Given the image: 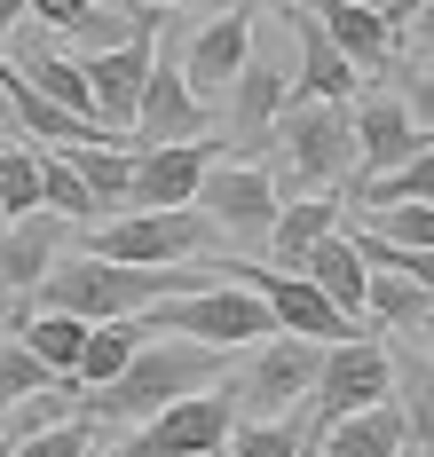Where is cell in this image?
Wrapping results in <instances>:
<instances>
[{
    "mask_svg": "<svg viewBox=\"0 0 434 457\" xmlns=\"http://www.w3.org/2000/svg\"><path fill=\"white\" fill-rule=\"evenodd\" d=\"M213 269H135V261H103V253H71V261H55L40 284H32V308H63V316L79 323H111V316H143L150 300H174V292H190L205 284Z\"/></svg>",
    "mask_w": 434,
    "mask_h": 457,
    "instance_id": "obj_1",
    "label": "cell"
},
{
    "mask_svg": "<svg viewBox=\"0 0 434 457\" xmlns=\"http://www.w3.org/2000/svg\"><path fill=\"white\" fill-rule=\"evenodd\" d=\"M221 378V347H197V339H166V331H150L143 347L127 355L119 378H103L79 395V418H96V426H143L150 411H166V403H182L197 386H213Z\"/></svg>",
    "mask_w": 434,
    "mask_h": 457,
    "instance_id": "obj_2",
    "label": "cell"
},
{
    "mask_svg": "<svg viewBox=\"0 0 434 457\" xmlns=\"http://www.w3.org/2000/svg\"><path fill=\"white\" fill-rule=\"evenodd\" d=\"M213 245H221V228L205 221L197 205H127V213L88 221V253L135 261V269H182V261L213 253Z\"/></svg>",
    "mask_w": 434,
    "mask_h": 457,
    "instance_id": "obj_3",
    "label": "cell"
},
{
    "mask_svg": "<svg viewBox=\"0 0 434 457\" xmlns=\"http://www.w3.org/2000/svg\"><path fill=\"white\" fill-rule=\"evenodd\" d=\"M277 158H285V182L300 189H332L347 166H355V135H347V103H308V95H285L277 111Z\"/></svg>",
    "mask_w": 434,
    "mask_h": 457,
    "instance_id": "obj_4",
    "label": "cell"
},
{
    "mask_svg": "<svg viewBox=\"0 0 434 457\" xmlns=\"http://www.w3.org/2000/svg\"><path fill=\"white\" fill-rule=\"evenodd\" d=\"M230 426H238V403H230V386H197L182 403H166V411H150L127 442L111 457H221L230 442Z\"/></svg>",
    "mask_w": 434,
    "mask_h": 457,
    "instance_id": "obj_5",
    "label": "cell"
},
{
    "mask_svg": "<svg viewBox=\"0 0 434 457\" xmlns=\"http://www.w3.org/2000/svg\"><path fill=\"white\" fill-rule=\"evenodd\" d=\"M316 363H324L316 339H292V331L253 339V363H245L238 386H230L238 418H292L300 403H308V386H316Z\"/></svg>",
    "mask_w": 434,
    "mask_h": 457,
    "instance_id": "obj_6",
    "label": "cell"
},
{
    "mask_svg": "<svg viewBox=\"0 0 434 457\" xmlns=\"http://www.w3.org/2000/svg\"><path fill=\"white\" fill-rule=\"evenodd\" d=\"M213 276H238V284H253L261 292V308H269V323L277 331H292V339H316V347H332V339H347L355 323L339 316L332 300L308 284L300 269H253V261H213Z\"/></svg>",
    "mask_w": 434,
    "mask_h": 457,
    "instance_id": "obj_7",
    "label": "cell"
},
{
    "mask_svg": "<svg viewBox=\"0 0 434 457\" xmlns=\"http://www.w3.org/2000/svg\"><path fill=\"white\" fill-rule=\"evenodd\" d=\"M197 135H213V103H197L174 47H158L143 71V95H135V119H127V142L150 150V142H197Z\"/></svg>",
    "mask_w": 434,
    "mask_h": 457,
    "instance_id": "obj_8",
    "label": "cell"
},
{
    "mask_svg": "<svg viewBox=\"0 0 434 457\" xmlns=\"http://www.w3.org/2000/svg\"><path fill=\"white\" fill-rule=\"evenodd\" d=\"M395 395V363H387L380 339H363V331H347L324 347V363H316V386H308V403L316 418H347V411H371Z\"/></svg>",
    "mask_w": 434,
    "mask_h": 457,
    "instance_id": "obj_9",
    "label": "cell"
},
{
    "mask_svg": "<svg viewBox=\"0 0 434 457\" xmlns=\"http://www.w3.org/2000/svg\"><path fill=\"white\" fill-rule=\"evenodd\" d=\"M221 237H269L277 221V174L269 166H245V158H213L197 174V197H190Z\"/></svg>",
    "mask_w": 434,
    "mask_h": 457,
    "instance_id": "obj_10",
    "label": "cell"
},
{
    "mask_svg": "<svg viewBox=\"0 0 434 457\" xmlns=\"http://www.w3.org/2000/svg\"><path fill=\"white\" fill-rule=\"evenodd\" d=\"M245 55H253V16H245V8L205 16L190 40L174 47V63H182V79H190L197 103H221V95H230V79L245 71Z\"/></svg>",
    "mask_w": 434,
    "mask_h": 457,
    "instance_id": "obj_11",
    "label": "cell"
},
{
    "mask_svg": "<svg viewBox=\"0 0 434 457\" xmlns=\"http://www.w3.org/2000/svg\"><path fill=\"white\" fill-rule=\"evenodd\" d=\"M150 55H158V24H150V32H135V40H119V47L79 55V71H88V111H96L119 142H127V119H135V95H143Z\"/></svg>",
    "mask_w": 434,
    "mask_h": 457,
    "instance_id": "obj_12",
    "label": "cell"
},
{
    "mask_svg": "<svg viewBox=\"0 0 434 457\" xmlns=\"http://www.w3.org/2000/svg\"><path fill=\"white\" fill-rule=\"evenodd\" d=\"M221 158V135H197V142H150L135 150L127 166V205H190L197 174Z\"/></svg>",
    "mask_w": 434,
    "mask_h": 457,
    "instance_id": "obj_13",
    "label": "cell"
},
{
    "mask_svg": "<svg viewBox=\"0 0 434 457\" xmlns=\"http://www.w3.org/2000/svg\"><path fill=\"white\" fill-rule=\"evenodd\" d=\"M63 237H71V221L48 213V205H32V213L0 221V292H32V284L63 261Z\"/></svg>",
    "mask_w": 434,
    "mask_h": 457,
    "instance_id": "obj_14",
    "label": "cell"
},
{
    "mask_svg": "<svg viewBox=\"0 0 434 457\" xmlns=\"http://www.w3.org/2000/svg\"><path fill=\"white\" fill-rule=\"evenodd\" d=\"M308 16L324 24V40H332L363 79L387 71V63H395V47H403V40H395V16H387V8H363V0H316Z\"/></svg>",
    "mask_w": 434,
    "mask_h": 457,
    "instance_id": "obj_15",
    "label": "cell"
},
{
    "mask_svg": "<svg viewBox=\"0 0 434 457\" xmlns=\"http://www.w3.org/2000/svg\"><path fill=\"white\" fill-rule=\"evenodd\" d=\"M347 135H355V166H363V174H387V166H403V158L427 142L419 127H411L403 95H363V103L347 111Z\"/></svg>",
    "mask_w": 434,
    "mask_h": 457,
    "instance_id": "obj_16",
    "label": "cell"
},
{
    "mask_svg": "<svg viewBox=\"0 0 434 457\" xmlns=\"http://www.w3.org/2000/svg\"><path fill=\"white\" fill-rule=\"evenodd\" d=\"M230 135L238 142H269V127H277V111H285V63H269L261 47L245 55V71L230 79Z\"/></svg>",
    "mask_w": 434,
    "mask_h": 457,
    "instance_id": "obj_17",
    "label": "cell"
},
{
    "mask_svg": "<svg viewBox=\"0 0 434 457\" xmlns=\"http://www.w3.org/2000/svg\"><path fill=\"white\" fill-rule=\"evenodd\" d=\"M300 276H308V284H316L347 323L363 316V276H371V269H363V253H355V237H347V228H324V237L300 253Z\"/></svg>",
    "mask_w": 434,
    "mask_h": 457,
    "instance_id": "obj_18",
    "label": "cell"
},
{
    "mask_svg": "<svg viewBox=\"0 0 434 457\" xmlns=\"http://www.w3.org/2000/svg\"><path fill=\"white\" fill-rule=\"evenodd\" d=\"M403 450H411V434H403L395 395H387V403H371V411L324 418V442H316V457H403Z\"/></svg>",
    "mask_w": 434,
    "mask_h": 457,
    "instance_id": "obj_19",
    "label": "cell"
},
{
    "mask_svg": "<svg viewBox=\"0 0 434 457\" xmlns=\"http://www.w3.org/2000/svg\"><path fill=\"white\" fill-rule=\"evenodd\" d=\"M339 228V197L332 189H300V197H277V221H269V269H300V253Z\"/></svg>",
    "mask_w": 434,
    "mask_h": 457,
    "instance_id": "obj_20",
    "label": "cell"
},
{
    "mask_svg": "<svg viewBox=\"0 0 434 457\" xmlns=\"http://www.w3.org/2000/svg\"><path fill=\"white\" fill-rule=\"evenodd\" d=\"M355 79H363V71L324 40V24L300 16V71H292L285 95H308V103H355Z\"/></svg>",
    "mask_w": 434,
    "mask_h": 457,
    "instance_id": "obj_21",
    "label": "cell"
},
{
    "mask_svg": "<svg viewBox=\"0 0 434 457\" xmlns=\"http://www.w3.org/2000/svg\"><path fill=\"white\" fill-rule=\"evenodd\" d=\"M16 339H24L55 378H71V370H79V347H88V323L63 316V308H24V316H16Z\"/></svg>",
    "mask_w": 434,
    "mask_h": 457,
    "instance_id": "obj_22",
    "label": "cell"
},
{
    "mask_svg": "<svg viewBox=\"0 0 434 457\" xmlns=\"http://www.w3.org/2000/svg\"><path fill=\"white\" fill-rule=\"evenodd\" d=\"M63 158L79 166V182H88V197H96V221L103 213H127V166H135L127 142H71Z\"/></svg>",
    "mask_w": 434,
    "mask_h": 457,
    "instance_id": "obj_23",
    "label": "cell"
},
{
    "mask_svg": "<svg viewBox=\"0 0 434 457\" xmlns=\"http://www.w3.org/2000/svg\"><path fill=\"white\" fill-rule=\"evenodd\" d=\"M150 331L143 316H111V323H88V347H79V370H71V386H103V378H119L127 355L143 347Z\"/></svg>",
    "mask_w": 434,
    "mask_h": 457,
    "instance_id": "obj_24",
    "label": "cell"
},
{
    "mask_svg": "<svg viewBox=\"0 0 434 457\" xmlns=\"http://www.w3.org/2000/svg\"><path fill=\"white\" fill-rule=\"evenodd\" d=\"M363 269H371V276H363V316H371V323L411 331V323L434 308V292H427V284H411L403 269H380V261H363Z\"/></svg>",
    "mask_w": 434,
    "mask_h": 457,
    "instance_id": "obj_25",
    "label": "cell"
},
{
    "mask_svg": "<svg viewBox=\"0 0 434 457\" xmlns=\"http://www.w3.org/2000/svg\"><path fill=\"white\" fill-rule=\"evenodd\" d=\"M403 197H419V205H434V142H419L403 166H387V174H363V189H355V205H403Z\"/></svg>",
    "mask_w": 434,
    "mask_h": 457,
    "instance_id": "obj_26",
    "label": "cell"
},
{
    "mask_svg": "<svg viewBox=\"0 0 434 457\" xmlns=\"http://www.w3.org/2000/svg\"><path fill=\"white\" fill-rule=\"evenodd\" d=\"M40 205H48V213H63L71 228H88V221H96V197H88L79 166H71L63 150H40Z\"/></svg>",
    "mask_w": 434,
    "mask_h": 457,
    "instance_id": "obj_27",
    "label": "cell"
},
{
    "mask_svg": "<svg viewBox=\"0 0 434 457\" xmlns=\"http://www.w3.org/2000/svg\"><path fill=\"white\" fill-rule=\"evenodd\" d=\"M40 205V142H0V213H32Z\"/></svg>",
    "mask_w": 434,
    "mask_h": 457,
    "instance_id": "obj_28",
    "label": "cell"
},
{
    "mask_svg": "<svg viewBox=\"0 0 434 457\" xmlns=\"http://www.w3.org/2000/svg\"><path fill=\"white\" fill-rule=\"evenodd\" d=\"M221 450H230V457H300V450H308V434H300L292 418H238Z\"/></svg>",
    "mask_w": 434,
    "mask_h": 457,
    "instance_id": "obj_29",
    "label": "cell"
},
{
    "mask_svg": "<svg viewBox=\"0 0 434 457\" xmlns=\"http://www.w3.org/2000/svg\"><path fill=\"white\" fill-rule=\"evenodd\" d=\"M363 228L387 237V245H419V253H434V205H419V197H403V205H363Z\"/></svg>",
    "mask_w": 434,
    "mask_h": 457,
    "instance_id": "obj_30",
    "label": "cell"
},
{
    "mask_svg": "<svg viewBox=\"0 0 434 457\" xmlns=\"http://www.w3.org/2000/svg\"><path fill=\"white\" fill-rule=\"evenodd\" d=\"M40 386H55V370L40 363V355H32L24 339H8V347H0V418L16 411L24 395H40Z\"/></svg>",
    "mask_w": 434,
    "mask_h": 457,
    "instance_id": "obj_31",
    "label": "cell"
},
{
    "mask_svg": "<svg viewBox=\"0 0 434 457\" xmlns=\"http://www.w3.org/2000/svg\"><path fill=\"white\" fill-rule=\"evenodd\" d=\"M395 411H403V434L419 442V450H434V363H419L411 378H395Z\"/></svg>",
    "mask_w": 434,
    "mask_h": 457,
    "instance_id": "obj_32",
    "label": "cell"
},
{
    "mask_svg": "<svg viewBox=\"0 0 434 457\" xmlns=\"http://www.w3.org/2000/svg\"><path fill=\"white\" fill-rule=\"evenodd\" d=\"M88 442H96V418H55V426H40V434H24L16 442V457H88Z\"/></svg>",
    "mask_w": 434,
    "mask_h": 457,
    "instance_id": "obj_33",
    "label": "cell"
},
{
    "mask_svg": "<svg viewBox=\"0 0 434 457\" xmlns=\"http://www.w3.org/2000/svg\"><path fill=\"white\" fill-rule=\"evenodd\" d=\"M403 111H411V127L434 142V71H419V79L403 87Z\"/></svg>",
    "mask_w": 434,
    "mask_h": 457,
    "instance_id": "obj_34",
    "label": "cell"
},
{
    "mask_svg": "<svg viewBox=\"0 0 434 457\" xmlns=\"http://www.w3.org/2000/svg\"><path fill=\"white\" fill-rule=\"evenodd\" d=\"M24 8H32V16H40L48 32H71V24L88 16V0H24Z\"/></svg>",
    "mask_w": 434,
    "mask_h": 457,
    "instance_id": "obj_35",
    "label": "cell"
},
{
    "mask_svg": "<svg viewBox=\"0 0 434 457\" xmlns=\"http://www.w3.org/2000/svg\"><path fill=\"white\" fill-rule=\"evenodd\" d=\"M395 40H411L419 55H434V0H411V24H403Z\"/></svg>",
    "mask_w": 434,
    "mask_h": 457,
    "instance_id": "obj_36",
    "label": "cell"
},
{
    "mask_svg": "<svg viewBox=\"0 0 434 457\" xmlns=\"http://www.w3.org/2000/svg\"><path fill=\"white\" fill-rule=\"evenodd\" d=\"M411 331H419V339H427V355H434V308H427V316H419V323H411Z\"/></svg>",
    "mask_w": 434,
    "mask_h": 457,
    "instance_id": "obj_37",
    "label": "cell"
},
{
    "mask_svg": "<svg viewBox=\"0 0 434 457\" xmlns=\"http://www.w3.org/2000/svg\"><path fill=\"white\" fill-rule=\"evenodd\" d=\"M16 16H24V0H0V32H8V24H16Z\"/></svg>",
    "mask_w": 434,
    "mask_h": 457,
    "instance_id": "obj_38",
    "label": "cell"
},
{
    "mask_svg": "<svg viewBox=\"0 0 434 457\" xmlns=\"http://www.w3.org/2000/svg\"><path fill=\"white\" fill-rule=\"evenodd\" d=\"M143 8H213V0H143Z\"/></svg>",
    "mask_w": 434,
    "mask_h": 457,
    "instance_id": "obj_39",
    "label": "cell"
},
{
    "mask_svg": "<svg viewBox=\"0 0 434 457\" xmlns=\"http://www.w3.org/2000/svg\"><path fill=\"white\" fill-rule=\"evenodd\" d=\"M363 8H387V16H395V0H363Z\"/></svg>",
    "mask_w": 434,
    "mask_h": 457,
    "instance_id": "obj_40",
    "label": "cell"
},
{
    "mask_svg": "<svg viewBox=\"0 0 434 457\" xmlns=\"http://www.w3.org/2000/svg\"><path fill=\"white\" fill-rule=\"evenodd\" d=\"M269 8H292V0H269Z\"/></svg>",
    "mask_w": 434,
    "mask_h": 457,
    "instance_id": "obj_41",
    "label": "cell"
},
{
    "mask_svg": "<svg viewBox=\"0 0 434 457\" xmlns=\"http://www.w3.org/2000/svg\"><path fill=\"white\" fill-rule=\"evenodd\" d=\"M427 457H434V450H427Z\"/></svg>",
    "mask_w": 434,
    "mask_h": 457,
    "instance_id": "obj_42",
    "label": "cell"
}]
</instances>
